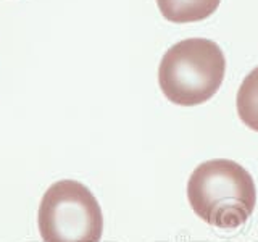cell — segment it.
<instances>
[{
	"instance_id": "1",
	"label": "cell",
	"mask_w": 258,
	"mask_h": 242,
	"mask_svg": "<svg viewBox=\"0 0 258 242\" xmlns=\"http://www.w3.org/2000/svg\"><path fill=\"white\" fill-rule=\"evenodd\" d=\"M190 208L202 221L220 229H236L253 213V177L237 161L215 158L200 163L187 181Z\"/></svg>"
},
{
	"instance_id": "2",
	"label": "cell",
	"mask_w": 258,
	"mask_h": 242,
	"mask_svg": "<svg viewBox=\"0 0 258 242\" xmlns=\"http://www.w3.org/2000/svg\"><path fill=\"white\" fill-rule=\"evenodd\" d=\"M224 73L226 58L220 45L210 39L192 37L168 48L160 62L158 83L169 102L194 107L218 92Z\"/></svg>"
},
{
	"instance_id": "3",
	"label": "cell",
	"mask_w": 258,
	"mask_h": 242,
	"mask_svg": "<svg viewBox=\"0 0 258 242\" xmlns=\"http://www.w3.org/2000/svg\"><path fill=\"white\" fill-rule=\"evenodd\" d=\"M44 242H100L103 215L87 186L73 179L53 183L44 194L37 213Z\"/></svg>"
},
{
	"instance_id": "4",
	"label": "cell",
	"mask_w": 258,
	"mask_h": 242,
	"mask_svg": "<svg viewBox=\"0 0 258 242\" xmlns=\"http://www.w3.org/2000/svg\"><path fill=\"white\" fill-rule=\"evenodd\" d=\"M221 0H157L161 15L171 23H196L212 16Z\"/></svg>"
},
{
	"instance_id": "5",
	"label": "cell",
	"mask_w": 258,
	"mask_h": 242,
	"mask_svg": "<svg viewBox=\"0 0 258 242\" xmlns=\"http://www.w3.org/2000/svg\"><path fill=\"white\" fill-rule=\"evenodd\" d=\"M237 113L242 123L258 133V67L248 73L239 87Z\"/></svg>"
}]
</instances>
